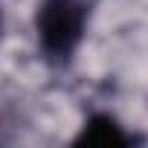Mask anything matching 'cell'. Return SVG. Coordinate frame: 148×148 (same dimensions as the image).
Segmentation results:
<instances>
[{
	"instance_id": "cell-3",
	"label": "cell",
	"mask_w": 148,
	"mask_h": 148,
	"mask_svg": "<svg viewBox=\"0 0 148 148\" xmlns=\"http://www.w3.org/2000/svg\"><path fill=\"white\" fill-rule=\"evenodd\" d=\"M0 32H3V9H0Z\"/></svg>"
},
{
	"instance_id": "cell-2",
	"label": "cell",
	"mask_w": 148,
	"mask_h": 148,
	"mask_svg": "<svg viewBox=\"0 0 148 148\" xmlns=\"http://www.w3.org/2000/svg\"><path fill=\"white\" fill-rule=\"evenodd\" d=\"M142 136L128 131L110 110H90L79 125L70 145H99V148H131L139 145Z\"/></svg>"
},
{
	"instance_id": "cell-1",
	"label": "cell",
	"mask_w": 148,
	"mask_h": 148,
	"mask_svg": "<svg viewBox=\"0 0 148 148\" xmlns=\"http://www.w3.org/2000/svg\"><path fill=\"white\" fill-rule=\"evenodd\" d=\"M93 18V0H38L32 29L38 55L52 70H67L76 61Z\"/></svg>"
}]
</instances>
